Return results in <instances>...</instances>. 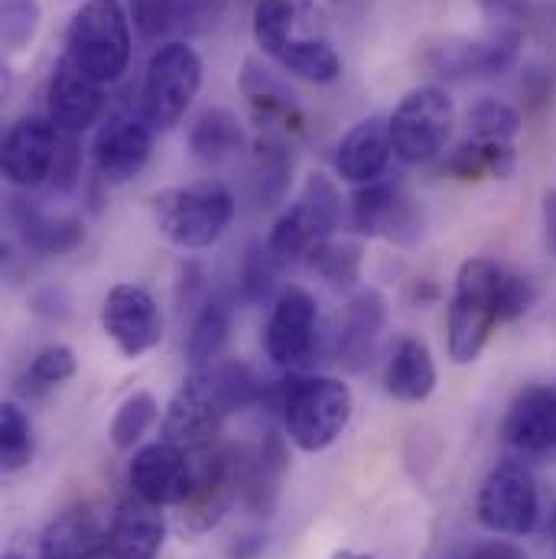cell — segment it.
<instances>
[{
  "label": "cell",
  "mask_w": 556,
  "mask_h": 559,
  "mask_svg": "<svg viewBox=\"0 0 556 559\" xmlns=\"http://www.w3.org/2000/svg\"><path fill=\"white\" fill-rule=\"evenodd\" d=\"M352 222L358 231L375 238H391L398 245H414L423 231V215L414 199H407L391 182H368L352 202Z\"/></svg>",
  "instance_id": "cell-17"
},
{
  "label": "cell",
  "mask_w": 556,
  "mask_h": 559,
  "mask_svg": "<svg viewBox=\"0 0 556 559\" xmlns=\"http://www.w3.org/2000/svg\"><path fill=\"white\" fill-rule=\"evenodd\" d=\"M306 261H309V267L319 277L329 280L339 289H348L358 280V274H362V248L358 245H332V241H322L319 248H312L306 254Z\"/></svg>",
  "instance_id": "cell-34"
},
{
  "label": "cell",
  "mask_w": 556,
  "mask_h": 559,
  "mask_svg": "<svg viewBox=\"0 0 556 559\" xmlns=\"http://www.w3.org/2000/svg\"><path fill=\"white\" fill-rule=\"evenodd\" d=\"M79 176H82V153H79L75 134L59 131V153H56V166H52V182H56V189L69 192V189H75Z\"/></svg>",
  "instance_id": "cell-41"
},
{
  "label": "cell",
  "mask_w": 556,
  "mask_h": 559,
  "mask_svg": "<svg viewBox=\"0 0 556 559\" xmlns=\"http://www.w3.org/2000/svg\"><path fill=\"white\" fill-rule=\"evenodd\" d=\"M245 472L248 462L235 455L232 449H215L202 459L196 468V488L192 495L179 504L182 508V524L189 531H209L222 521L235 495L245 488Z\"/></svg>",
  "instance_id": "cell-12"
},
{
  "label": "cell",
  "mask_w": 556,
  "mask_h": 559,
  "mask_svg": "<svg viewBox=\"0 0 556 559\" xmlns=\"http://www.w3.org/2000/svg\"><path fill=\"white\" fill-rule=\"evenodd\" d=\"M245 143L241 121L225 111V108H209L196 118L192 131H189V150L196 153V159L202 163H225L232 159Z\"/></svg>",
  "instance_id": "cell-28"
},
{
  "label": "cell",
  "mask_w": 556,
  "mask_h": 559,
  "mask_svg": "<svg viewBox=\"0 0 556 559\" xmlns=\"http://www.w3.org/2000/svg\"><path fill=\"white\" fill-rule=\"evenodd\" d=\"M544 235H547L551 258L556 261V189L544 195Z\"/></svg>",
  "instance_id": "cell-44"
},
{
  "label": "cell",
  "mask_w": 556,
  "mask_h": 559,
  "mask_svg": "<svg viewBox=\"0 0 556 559\" xmlns=\"http://www.w3.org/2000/svg\"><path fill=\"white\" fill-rule=\"evenodd\" d=\"M352 419V391L339 378H299L283 391V426L303 452L329 449Z\"/></svg>",
  "instance_id": "cell-4"
},
{
  "label": "cell",
  "mask_w": 556,
  "mask_h": 559,
  "mask_svg": "<svg viewBox=\"0 0 556 559\" xmlns=\"http://www.w3.org/2000/svg\"><path fill=\"white\" fill-rule=\"evenodd\" d=\"M13 218H16V228L23 235V241L36 251H46V254H62V251H72L79 241H82V222L79 218H69V215H43L39 209L26 205L16 199L13 205Z\"/></svg>",
  "instance_id": "cell-26"
},
{
  "label": "cell",
  "mask_w": 556,
  "mask_h": 559,
  "mask_svg": "<svg viewBox=\"0 0 556 559\" xmlns=\"http://www.w3.org/2000/svg\"><path fill=\"white\" fill-rule=\"evenodd\" d=\"M534 286L528 277H518V274H505L501 277V296H498V319L508 322V319H518L531 309L534 302Z\"/></svg>",
  "instance_id": "cell-40"
},
{
  "label": "cell",
  "mask_w": 556,
  "mask_h": 559,
  "mask_svg": "<svg viewBox=\"0 0 556 559\" xmlns=\"http://www.w3.org/2000/svg\"><path fill=\"white\" fill-rule=\"evenodd\" d=\"M153 150V128L143 111H118L95 138V166L105 182H128L146 166Z\"/></svg>",
  "instance_id": "cell-18"
},
{
  "label": "cell",
  "mask_w": 556,
  "mask_h": 559,
  "mask_svg": "<svg viewBox=\"0 0 556 559\" xmlns=\"http://www.w3.org/2000/svg\"><path fill=\"white\" fill-rule=\"evenodd\" d=\"M153 419H156V401H153V394L134 391L118 407L115 419H111V439H115V445L118 449H134L140 442V436L153 426Z\"/></svg>",
  "instance_id": "cell-36"
},
{
  "label": "cell",
  "mask_w": 556,
  "mask_h": 559,
  "mask_svg": "<svg viewBox=\"0 0 556 559\" xmlns=\"http://www.w3.org/2000/svg\"><path fill=\"white\" fill-rule=\"evenodd\" d=\"M293 20H296L293 0H258V7H255V39L271 59H277L280 52L286 49V43L293 39Z\"/></svg>",
  "instance_id": "cell-31"
},
{
  "label": "cell",
  "mask_w": 556,
  "mask_h": 559,
  "mask_svg": "<svg viewBox=\"0 0 556 559\" xmlns=\"http://www.w3.org/2000/svg\"><path fill=\"white\" fill-rule=\"evenodd\" d=\"M128 478L138 498L156 508H169V504H182L192 495L196 465L189 462L186 449L163 439L134 452Z\"/></svg>",
  "instance_id": "cell-13"
},
{
  "label": "cell",
  "mask_w": 556,
  "mask_h": 559,
  "mask_svg": "<svg viewBox=\"0 0 556 559\" xmlns=\"http://www.w3.org/2000/svg\"><path fill=\"white\" fill-rule=\"evenodd\" d=\"M394 156V140H391V121L388 118H368L355 124L335 153L339 176L358 186L378 182Z\"/></svg>",
  "instance_id": "cell-21"
},
{
  "label": "cell",
  "mask_w": 556,
  "mask_h": 559,
  "mask_svg": "<svg viewBox=\"0 0 556 559\" xmlns=\"http://www.w3.org/2000/svg\"><path fill=\"white\" fill-rule=\"evenodd\" d=\"M33 459V426L16 404L0 407V465L3 472H20Z\"/></svg>",
  "instance_id": "cell-32"
},
{
  "label": "cell",
  "mask_w": 556,
  "mask_h": 559,
  "mask_svg": "<svg viewBox=\"0 0 556 559\" xmlns=\"http://www.w3.org/2000/svg\"><path fill=\"white\" fill-rule=\"evenodd\" d=\"M108 554V531L88 508L59 514L39 537V559H95Z\"/></svg>",
  "instance_id": "cell-23"
},
{
  "label": "cell",
  "mask_w": 556,
  "mask_h": 559,
  "mask_svg": "<svg viewBox=\"0 0 556 559\" xmlns=\"http://www.w3.org/2000/svg\"><path fill=\"white\" fill-rule=\"evenodd\" d=\"M228 332H232V306L225 299H212L205 302V309L196 316L192 329H189V338H186V358L189 365L199 371V368H209L218 361L225 342H228Z\"/></svg>",
  "instance_id": "cell-29"
},
{
  "label": "cell",
  "mask_w": 556,
  "mask_h": 559,
  "mask_svg": "<svg viewBox=\"0 0 556 559\" xmlns=\"http://www.w3.org/2000/svg\"><path fill=\"white\" fill-rule=\"evenodd\" d=\"M332 559H371V557H358V554H335Z\"/></svg>",
  "instance_id": "cell-45"
},
{
  "label": "cell",
  "mask_w": 556,
  "mask_h": 559,
  "mask_svg": "<svg viewBox=\"0 0 556 559\" xmlns=\"http://www.w3.org/2000/svg\"><path fill=\"white\" fill-rule=\"evenodd\" d=\"M478 524L498 537H524L541 521V491L524 459L498 462L478 488Z\"/></svg>",
  "instance_id": "cell-7"
},
{
  "label": "cell",
  "mask_w": 556,
  "mask_h": 559,
  "mask_svg": "<svg viewBox=\"0 0 556 559\" xmlns=\"http://www.w3.org/2000/svg\"><path fill=\"white\" fill-rule=\"evenodd\" d=\"M342 222V195L335 182L322 173H312L303 186V195L274 222L268 251L274 258H306L312 248L329 241Z\"/></svg>",
  "instance_id": "cell-8"
},
{
  "label": "cell",
  "mask_w": 556,
  "mask_h": 559,
  "mask_svg": "<svg viewBox=\"0 0 556 559\" xmlns=\"http://www.w3.org/2000/svg\"><path fill=\"white\" fill-rule=\"evenodd\" d=\"M66 56L95 82H118L131 62V26L125 7L118 0H85L66 29Z\"/></svg>",
  "instance_id": "cell-2"
},
{
  "label": "cell",
  "mask_w": 556,
  "mask_h": 559,
  "mask_svg": "<svg viewBox=\"0 0 556 559\" xmlns=\"http://www.w3.org/2000/svg\"><path fill=\"white\" fill-rule=\"evenodd\" d=\"M59 153V128L49 118L29 115L10 124L3 138V176L16 189H36L52 179Z\"/></svg>",
  "instance_id": "cell-15"
},
{
  "label": "cell",
  "mask_w": 556,
  "mask_h": 559,
  "mask_svg": "<svg viewBox=\"0 0 556 559\" xmlns=\"http://www.w3.org/2000/svg\"><path fill=\"white\" fill-rule=\"evenodd\" d=\"M514 163H518L514 143L465 138L446 159V169L459 179H485V176L505 179L514 173Z\"/></svg>",
  "instance_id": "cell-27"
},
{
  "label": "cell",
  "mask_w": 556,
  "mask_h": 559,
  "mask_svg": "<svg viewBox=\"0 0 556 559\" xmlns=\"http://www.w3.org/2000/svg\"><path fill=\"white\" fill-rule=\"evenodd\" d=\"M518 134H521V115L511 105L498 102V98H482L469 111V138L514 143Z\"/></svg>",
  "instance_id": "cell-35"
},
{
  "label": "cell",
  "mask_w": 556,
  "mask_h": 559,
  "mask_svg": "<svg viewBox=\"0 0 556 559\" xmlns=\"http://www.w3.org/2000/svg\"><path fill=\"white\" fill-rule=\"evenodd\" d=\"M255 258H248L245 274H241V293L248 302H261L271 293V280H274V267H271V251H251Z\"/></svg>",
  "instance_id": "cell-42"
},
{
  "label": "cell",
  "mask_w": 556,
  "mask_h": 559,
  "mask_svg": "<svg viewBox=\"0 0 556 559\" xmlns=\"http://www.w3.org/2000/svg\"><path fill=\"white\" fill-rule=\"evenodd\" d=\"M7 559H20V557H7Z\"/></svg>",
  "instance_id": "cell-47"
},
{
  "label": "cell",
  "mask_w": 556,
  "mask_h": 559,
  "mask_svg": "<svg viewBox=\"0 0 556 559\" xmlns=\"http://www.w3.org/2000/svg\"><path fill=\"white\" fill-rule=\"evenodd\" d=\"M241 92H245L255 118L261 121V128H268V134H274V128L289 131V128L299 124V108H296L293 95L286 92V85L280 82L277 75H271L258 62H248L245 66Z\"/></svg>",
  "instance_id": "cell-25"
},
{
  "label": "cell",
  "mask_w": 556,
  "mask_h": 559,
  "mask_svg": "<svg viewBox=\"0 0 556 559\" xmlns=\"http://www.w3.org/2000/svg\"><path fill=\"white\" fill-rule=\"evenodd\" d=\"M385 384H388V394L404 404H419L436 391V365H433L429 348L419 338L414 335L398 338L388 358Z\"/></svg>",
  "instance_id": "cell-24"
},
{
  "label": "cell",
  "mask_w": 556,
  "mask_h": 559,
  "mask_svg": "<svg viewBox=\"0 0 556 559\" xmlns=\"http://www.w3.org/2000/svg\"><path fill=\"white\" fill-rule=\"evenodd\" d=\"M462 559H524V554L505 540H492V544H482L475 550H469Z\"/></svg>",
  "instance_id": "cell-43"
},
{
  "label": "cell",
  "mask_w": 556,
  "mask_h": 559,
  "mask_svg": "<svg viewBox=\"0 0 556 559\" xmlns=\"http://www.w3.org/2000/svg\"><path fill=\"white\" fill-rule=\"evenodd\" d=\"M385 319H388V302L378 289H362L358 296H352L339 322L335 358L345 368H362L378 342V332L385 329Z\"/></svg>",
  "instance_id": "cell-22"
},
{
  "label": "cell",
  "mask_w": 556,
  "mask_h": 559,
  "mask_svg": "<svg viewBox=\"0 0 556 559\" xmlns=\"http://www.w3.org/2000/svg\"><path fill=\"white\" fill-rule=\"evenodd\" d=\"M521 26H495L485 39H442L426 49L423 62L446 79L498 75L518 62Z\"/></svg>",
  "instance_id": "cell-10"
},
{
  "label": "cell",
  "mask_w": 556,
  "mask_h": 559,
  "mask_svg": "<svg viewBox=\"0 0 556 559\" xmlns=\"http://www.w3.org/2000/svg\"><path fill=\"white\" fill-rule=\"evenodd\" d=\"M235 218V199L222 186L166 189L153 199L159 235L179 248H212Z\"/></svg>",
  "instance_id": "cell-5"
},
{
  "label": "cell",
  "mask_w": 556,
  "mask_h": 559,
  "mask_svg": "<svg viewBox=\"0 0 556 559\" xmlns=\"http://www.w3.org/2000/svg\"><path fill=\"white\" fill-rule=\"evenodd\" d=\"M72 374H75V355H72V348H66V345H49V348H43V352L33 358V365H29V371H26V384H29L33 394H43V391H49V388H59V384L69 381Z\"/></svg>",
  "instance_id": "cell-37"
},
{
  "label": "cell",
  "mask_w": 556,
  "mask_h": 559,
  "mask_svg": "<svg viewBox=\"0 0 556 559\" xmlns=\"http://www.w3.org/2000/svg\"><path fill=\"white\" fill-rule=\"evenodd\" d=\"M258 401V378L241 361H215L199 368L176 397L163 419L166 442L179 449H209L222 432V423L232 414H241Z\"/></svg>",
  "instance_id": "cell-1"
},
{
  "label": "cell",
  "mask_w": 556,
  "mask_h": 559,
  "mask_svg": "<svg viewBox=\"0 0 556 559\" xmlns=\"http://www.w3.org/2000/svg\"><path fill=\"white\" fill-rule=\"evenodd\" d=\"M277 62L286 72H293L312 85H332L342 75L339 52L322 39H289L286 49L277 56Z\"/></svg>",
  "instance_id": "cell-30"
},
{
  "label": "cell",
  "mask_w": 556,
  "mask_h": 559,
  "mask_svg": "<svg viewBox=\"0 0 556 559\" xmlns=\"http://www.w3.org/2000/svg\"><path fill=\"white\" fill-rule=\"evenodd\" d=\"M182 3L186 0H131V16H134L140 36L159 39L166 33H179Z\"/></svg>",
  "instance_id": "cell-39"
},
{
  "label": "cell",
  "mask_w": 556,
  "mask_h": 559,
  "mask_svg": "<svg viewBox=\"0 0 556 559\" xmlns=\"http://www.w3.org/2000/svg\"><path fill=\"white\" fill-rule=\"evenodd\" d=\"M39 0H3L0 3V33L7 49H23L39 29Z\"/></svg>",
  "instance_id": "cell-38"
},
{
  "label": "cell",
  "mask_w": 556,
  "mask_h": 559,
  "mask_svg": "<svg viewBox=\"0 0 556 559\" xmlns=\"http://www.w3.org/2000/svg\"><path fill=\"white\" fill-rule=\"evenodd\" d=\"M501 436L521 459H551L556 452V388H524L505 417Z\"/></svg>",
  "instance_id": "cell-19"
},
{
  "label": "cell",
  "mask_w": 556,
  "mask_h": 559,
  "mask_svg": "<svg viewBox=\"0 0 556 559\" xmlns=\"http://www.w3.org/2000/svg\"><path fill=\"white\" fill-rule=\"evenodd\" d=\"M551 537H554V547H556V511H554V521H551Z\"/></svg>",
  "instance_id": "cell-46"
},
{
  "label": "cell",
  "mask_w": 556,
  "mask_h": 559,
  "mask_svg": "<svg viewBox=\"0 0 556 559\" xmlns=\"http://www.w3.org/2000/svg\"><path fill=\"white\" fill-rule=\"evenodd\" d=\"M105 88L85 75L69 56H62L46 85V118L62 134H82L105 115Z\"/></svg>",
  "instance_id": "cell-14"
},
{
  "label": "cell",
  "mask_w": 556,
  "mask_h": 559,
  "mask_svg": "<svg viewBox=\"0 0 556 559\" xmlns=\"http://www.w3.org/2000/svg\"><path fill=\"white\" fill-rule=\"evenodd\" d=\"M289 169H293V156L286 143L277 134H264V140L258 143V192L264 205H274L286 192Z\"/></svg>",
  "instance_id": "cell-33"
},
{
  "label": "cell",
  "mask_w": 556,
  "mask_h": 559,
  "mask_svg": "<svg viewBox=\"0 0 556 559\" xmlns=\"http://www.w3.org/2000/svg\"><path fill=\"white\" fill-rule=\"evenodd\" d=\"M505 271L492 258H472L459 267L452 302H449V358L469 365L482 355L498 319Z\"/></svg>",
  "instance_id": "cell-3"
},
{
  "label": "cell",
  "mask_w": 556,
  "mask_h": 559,
  "mask_svg": "<svg viewBox=\"0 0 556 559\" xmlns=\"http://www.w3.org/2000/svg\"><path fill=\"white\" fill-rule=\"evenodd\" d=\"M391 121V140L394 153L404 163H429L452 134L456 108L452 98L442 88H414L401 105L394 108Z\"/></svg>",
  "instance_id": "cell-9"
},
{
  "label": "cell",
  "mask_w": 556,
  "mask_h": 559,
  "mask_svg": "<svg viewBox=\"0 0 556 559\" xmlns=\"http://www.w3.org/2000/svg\"><path fill=\"white\" fill-rule=\"evenodd\" d=\"M166 537V524L156 504L138 495L125 498L108 527V557L111 559H156Z\"/></svg>",
  "instance_id": "cell-20"
},
{
  "label": "cell",
  "mask_w": 556,
  "mask_h": 559,
  "mask_svg": "<svg viewBox=\"0 0 556 559\" xmlns=\"http://www.w3.org/2000/svg\"><path fill=\"white\" fill-rule=\"evenodd\" d=\"M316 345V299L303 286H286L274 302L264 329L268 358L280 368H296Z\"/></svg>",
  "instance_id": "cell-16"
},
{
  "label": "cell",
  "mask_w": 556,
  "mask_h": 559,
  "mask_svg": "<svg viewBox=\"0 0 556 559\" xmlns=\"http://www.w3.org/2000/svg\"><path fill=\"white\" fill-rule=\"evenodd\" d=\"M102 325L125 358L153 352L163 338V312L156 299L138 283H118L105 296Z\"/></svg>",
  "instance_id": "cell-11"
},
{
  "label": "cell",
  "mask_w": 556,
  "mask_h": 559,
  "mask_svg": "<svg viewBox=\"0 0 556 559\" xmlns=\"http://www.w3.org/2000/svg\"><path fill=\"white\" fill-rule=\"evenodd\" d=\"M199 88H202V59L189 43L173 39L150 56L143 92H140L143 98L140 111L153 131H169L173 124L182 121Z\"/></svg>",
  "instance_id": "cell-6"
}]
</instances>
